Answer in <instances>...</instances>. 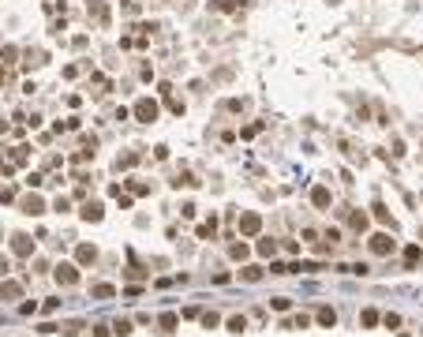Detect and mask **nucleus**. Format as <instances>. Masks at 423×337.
I'll use <instances>...</instances> for the list:
<instances>
[{"instance_id":"b1692460","label":"nucleus","mask_w":423,"mask_h":337,"mask_svg":"<svg viewBox=\"0 0 423 337\" xmlns=\"http://www.w3.org/2000/svg\"><path fill=\"white\" fill-rule=\"evenodd\" d=\"M135 161H139V154H124V158L117 161V169H131V165H135Z\"/></svg>"},{"instance_id":"393cba45","label":"nucleus","mask_w":423,"mask_h":337,"mask_svg":"<svg viewBox=\"0 0 423 337\" xmlns=\"http://www.w3.org/2000/svg\"><path fill=\"white\" fill-rule=\"evenodd\" d=\"M352 229H356V233H363V229H367V214H352Z\"/></svg>"},{"instance_id":"20e7f679","label":"nucleus","mask_w":423,"mask_h":337,"mask_svg":"<svg viewBox=\"0 0 423 337\" xmlns=\"http://www.w3.org/2000/svg\"><path fill=\"white\" fill-rule=\"evenodd\" d=\"M262 233V217L258 214H244L240 217V236H258Z\"/></svg>"},{"instance_id":"6e6552de","label":"nucleus","mask_w":423,"mask_h":337,"mask_svg":"<svg viewBox=\"0 0 423 337\" xmlns=\"http://www.w3.org/2000/svg\"><path fill=\"white\" fill-rule=\"evenodd\" d=\"M86 12L98 19V23H109V8H105V0H86Z\"/></svg>"},{"instance_id":"423d86ee","label":"nucleus","mask_w":423,"mask_h":337,"mask_svg":"<svg viewBox=\"0 0 423 337\" xmlns=\"http://www.w3.org/2000/svg\"><path fill=\"white\" fill-rule=\"evenodd\" d=\"M12 251H15L19 258L34 255V240H30V236H23V233H19V236H12Z\"/></svg>"},{"instance_id":"f257e3e1","label":"nucleus","mask_w":423,"mask_h":337,"mask_svg":"<svg viewBox=\"0 0 423 337\" xmlns=\"http://www.w3.org/2000/svg\"><path fill=\"white\" fill-rule=\"evenodd\" d=\"M131 113H135V120H142V124H153V120H158V101H153V98H139Z\"/></svg>"},{"instance_id":"6ab92c4d","label":"nucleus","mask_w":423,"mask_h":337,"mask_svg":"<svg viewBox=\"0 0 423 337\" xmlns=\"http://www.w3.org/2000/svg\"><path fill=\"white\" fill-rule=\"evenodd\" d=\"M228 330H233V333H244V330H247V319H244V315H233V319H228Z\"/></svg>"},{"instance_id":"aec40b11","label":"nucleus","mask_w":423,"mask_h":337,"mask_svg":"<svg viewBox=\"0 0 423 337\" xmlns=\"http://www.w3.org/2000/svg\"><path fill=\"white\" fill-rule=\"evenodd\" d=\"M131 195H150V184H142V180H128Z\"/></svg>"},{"instance_id":"7c9ffc66","label":"nucleus","mask_w":423,"mask_h":337,"mask_svg":"<svg viewBox=\"0 0 423 337\" xmlns=\"http://www.w3.org/2000/svg\"><path fill=\"white\" fill-rule=\"evenodd\" d=\"M382 322H386L390 330H397V326H401V315H386V319H382Z\"/></svg>"},{"instance_id":"7ed1b4c3","label":"nucleus","mask_w":423,"mask_h":337,"mask_svg":"<svg viewBox=\"0 0 423 337\" xmlns=\"http://www.w3.org/2000/svg\"><path fill=\"white\" fill-rule=\"evenodd\" d=\"M367 247H371V255H390L393 251V240H390V233H374L367 240Z\"/></svg>"},{"instance_id":"ddd939ff","label":"nucleus","mask_w":423,"mask_h":337,"mask_svg":"<svg viewBox=\"0 0 423 337\" xmlns=\"http://www.w3.org/2000/svg\"><path fill=\"white\" fill-rule=\"evenodd\" d=\"M90 292L98 296V300H112V296H117V288H112V285H94Z\"/></svg>"},{"instance_id":"2f4dec72","label":"nucleus","mask_w":423,"mask_h":337,"mask_svg":"<svg viewBox=\"0 0 423 337\" xmlns=\"http://www.w3.org/2000/svg\"><path fill=\"white\" fill-rule=\"evenodd\" d=\"M0 277H8V258L0 255Z\"/></svg>"},{"instance_id":"a878e982","label":"nucleus","mask_w":423,"mask_h":337,"mask_svg":"<svg viewBox=\"0 0 423 337\" xmlns=\"http://www.w3.org/2000/svg\"><path fill=\"white\" fill-rule=\"evenodd\" d=\"M270 307H274V311H288V296H274Z\"/></svg>"},{"instance_id":"f8f14e48","label":"nucleus","mask_w":423,"mask_h":337,"mask_svg":"<svg viewBox=\"0 0 423 337\" xmlns=\"http://www.w3.org/2000/svg\"><path fill=\"white\" fill-rule=\"evenodd\" d=\"M337 322V311L333 307H319V326H333Z\"/></svg>"},{"instance_id":"5701e85b","label":"nucleus","mask_w":423,"mask_h":337,"mask_svg":"<svg viewBox=\"0 0 423 337\" xmlns=\"http://www.w3.org/2000/svg\"><path fill=\"white\" fill-rule=\"evenodd\" d=\"M203 326H206V330H214V326H221V315L206 311V315H203Z\"/></svg>"},{"instance_id":"4be33fe9","label":"nucleus","mask_w":423,"mask_h":337,"mask_svg":"<svg viewBox=\"0 0 423 337\" xmlns=\"http://www.w3.org/2000/svg\"><path fill=\"white\" fill-rule=\"evenodd\" d=\"M360 322H363V326H378V311H371V307H367V311L360 315Z\"/></svg>"},{"instance_id":"c756f323","label":"nucleus","mask_w":423,"mask_h":337,"mask_svg":"<svg viewBox=\"0 0 423 337\" xmlns=\"http://www.w3.org/2000/svg\"><path fill=\"white\" fill-rule=\"evenodd\" d=\"M0 202H15V188H0Z\"/></svg>"},{"instance_id":"f3484780","label":"nucleus","mask_w":423,"mask_h":337,"mask_svg":"<svg viewBox=\"0 0 423 337\" xmlns=\"http://www.w3.org/2000/svg\"><path fill=\"white\" fill-rule=\"evenodd\" d=\"M371 210H374V221H382V225H393V221H390V210L382 206V202H374Z\"/></svg>"},{"instance_id":"4468645a","label":"nucleus","mask_w":423,"mask_h":337,"mask_svg":"<svg viewBox=\"0 0 423 337\" xmlns=\"http://www.w3.org/2000/svg\"><path fill=\"white\" fill-rule=\"evenodd\" d=\"M258 255H262V258H274V255H277V244H274V240H258Z\"/></svg>"},{"instance_id":"9b49d317","label":"nucleus","mask_w":423,"mask_h":337,"mask_svg":"<svg viewBox=\"0 0 423 337\" xmlns=\"http://www.w3.org/2000/svg\"><path fill=\"white\" fill-rule=\"evenodd\" d=\"M311 202H315L319 210H326V206H330V188H322V184H319V188L311 191Z\"/></svg>"},{"instance_id":"1a4fd4ad","label":"nucleus","mask_w":423,"mask_h":337,"mask_svg":"<svg viewBox=\"0 0 423 337\" xmlns=\"http://www.w3.org/2000/svg\"><path fill=\"white\" fill-rule=\"evenodd\" d=\"M19 296H23L19 281H0V300H19Z\"/></svg>"},{"instance_id":"c85d7f7f","label":"nucleus","mask_w":423,"mask_h":337,"mask_svg":"<svg viewBox=\"0 0 423 337\" xmlns=\"http://www.w3.org/2000/svg\"><path fill=\"white\" fill-rule=\"evenodd\" d=\"M112 333H117V337H128V333H131V322H117V326H112Z\"/></svg>"},{"instance_id":"bb28decb","label":"nucleus","mask_w":423,"mask_h":337,"mask_svg":"<svg viewBox=\"0 0 423 337\" xmlns=\"http://www.w3.org/2000/svg\"><path fill=\"white\" fill-rule=\"evenodd\" d=\"M228 255H233V258H247V244H233V247H228Z\"/></svg>"},{"instance_id":"cd10ccee","label":"nucleus","mask_w":423,"mask_h":337,"mask_svg":"<svg viewBox=\"0 0 423 337\" xmlns=\"http://www.w3.org/2000/svg\"><path fill=\"white\" fill-rule=\"evenodd\" d=\"M349 274H360V277H367V274H371V266H367V263H356V266H349Z\"/></svg>"},{"instance_id":"a211bd4d","label":"nucleus","mask_w":423,"mask_h":337,"mask_svg":"<svg viewBox=\"0 0 423 337\" xmlns=\"http://www.w3.org/2000/svg\"><path fill=\"white\" fill-rule=\"evenodd\" d=\"M176 315H172V311H165V315H161V319H158V326H161V330H176Z\"/></svg>"},{"instance_id":"9d476101","label":"nucleus","mask_w":423,"mask_h":337,"mask_svg":"<svg viewBox=\"0 0 423 337\" xmlns=\"http://www.w3.org/2000/svg\"><path fill=\"white\" fill-rule=\"evenodd\" d=\"M101 217H105L101 202H86V206H83V221H101Z\"/></svg>"},{"instance_id":"dca6fc26","label":"nucleus","mask_w":423,"mask_h":337,"mask_svg":"<svg viewBox=\"0 0 423 337\" xmlns=\"http://www.w3.org/2000/svg\"><path fill=\"white\" fill-rule=\"evenodd\" d=\"M240 277H244V281H262V270H258V266H244V270H240Z\"/></svg>"},{"instance_id":"0eeeda50","label":"nucleus","mask_w":423,"mask_h":337,"mask_svg":"<svg viewBox=\"0 0 423 337\" xmlns=\"http://www.w3.org/2000/svg\"><path fill=\"white\" fill-rule=\"evenodd\" d=\"M94 258H98V247H94V244H79V247H75V263H79V266H90Z\"/></svg>"},{"instance_id":"39448f33","label":"nucleus","mask_w":423,"mask_h":337,"mask_svg":"<svg viewBox=\"0 0 423 337\" xmlns=\"http://www.w3.org/2000/svg\"><path fill=\"white\" fill-rule=\"evenodd\" d=\"M19 210H23L26 217H42L45 214V202H42V195H26L23 202H19Z\"/></svg>"},{"instance_id":"2eb2a0df","label":"nucleus","mask_w":423,"mask_h":337,"mask_svg":"<svg viewBox=\"0 0 423 337\" xmlns=\"http://www.w3.org/2000/svg\"><path fill=\"white\" fill-rule=\"evenodd\" d=\"M405 263H408V266H416V263H423V251H419L416 244H412V247H405Z\"/></svg>"},{"instance_id":"f03ea898","label":"nucleus","mask_w":423,"mask_h":337,"mask_svg":"<svg viewBox=\"0 0 423 337\" xmlns=\"http://www.w3.org/2000/svg\"><path fill=\"white\" fill-rule=\"evenodd\" d=\"M53 277H56L60 285H75V281H79V266H75V263H56Z\"/></svg>"},{"instance_id":"412c9836","label":"nucleus","mask_w":423,"mask_h":337,"mask_svg":"<svg viewBox=\"0 0 423 337\" xmlns=\"http://www.w3.org/2000/svg\"><path fill=\"white\" fill-rule=\"evenodd\" d=\"M214 225H217L214 217H210V221H203V225H199V236H203V240H210V236H214Z\"/></svg>"}]
</instances>
